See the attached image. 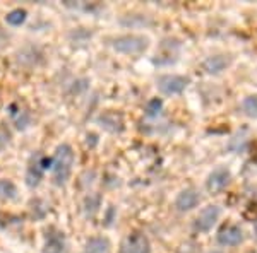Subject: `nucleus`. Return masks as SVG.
Masks as SVG:
<instances>
[{
    "instance_id": "nucleus-6",
    "label": "nucleus",
    "mask_w": 257,
    "mask_h": 253,
    "mask_svg": "<svg viewBox=\"0 0 257 253\" xmlns=\"http://www.w3.org/2000/svg\"><path fill=\"white\" fill-rule=\"evenodd\" d=\"M120 252L122 253H151V245H149L148 236L142 233H132V235L125 236L120 245Z\"/></svg>"
},
{
    "instance_id": "nucleus-1",
    "label": "nucleus",
    "mask_w": 257,
    "mask_h": 253,
    "mask_svg": "<svg viewBox=\"0 0 257 253\" xmlns=\"http://www.w3.org/2000/svg\"><path fill=\"white\" fill-rule=\"evenodd\" d=\"M76 161L74 151L69 144H60L57 147L53 158V168H51V181L57 187H66L72 174V166Z\"/></svg>"
},
{
    "instance_id": "nucleus-15",
    "label": "nucleus",
    "mask_w": 257,
    "mask_h": 253,
    "mask_svg": "<svg viewBox=\"0 0 257 253\" xmlns=\"http://www.w3.org/2000/svg\"><path fill=\"white\" fill-rule=\"evenodd\" d=\"M242 113L249 118H257V96H247L242 101Z\"/></svg>"
},
{
    "instance_id": "nucleus-12",
    "label": "nucleus",
    "mask_w": 257,
    "mask_h": 253,
    "mask_svg": "<svg viewBox=\"0 0 257 253\" xmlns=\"http://www.w3.org/2000/svg\"><path fill=\"white\" fill-rule=\"evenodd\" d=\"M98 123L103 126V128H105V130L113 132V134H115V132H122L123 130L122 116L117 115V113H112V111H108V113H105V115L100 116Z\"/></svg>"
},
{
    "instance_id": "nucleus-4",
    "label": "nucleus",
    "mask_w": 257,
    "mask_h": 253,
    "mask_svg": "<svg viewBox=\"0 0 257 253\" xmlns=\"http://www.w3.org/2000/svg\"><path fill=\"white\" fill-rule=\"evenodd\" d=\"M230 181H232V173H230L228 168L226 166L214 168V170L209 173V176H207V180H206L207 192L213 193V195H216V193L223 192L224 188L228 187Z\"/></svg>"
},
{
    "instance_id": "nucleus-18",
    "label": "nucleus",
    "mask_w": 257,
    "mask_h": 253,
    "mask_svg": "<svg viewBox=\"0 0 257 253\" xmlns=\"http://www.w3.org/2000/svg\"><path fill=\"white\" fill-rule=\"evenodd\" d=\"M31 123V118H29L28 111H21V115L17 116V120H16V125H17L19 130H24V128H28V125Z\"/></svg>"
},
{
    "instance_id": "nucleus-3",
    "label": "nucleus",
    "mask_w": 257,
    "mask_h": 253,
    "mask_svg": "<svg viewBox=\"0 0 257 253\" xmlns=\"http://www.w3.org/2000/svg\"><path fill=\"white\" fill-rule=\"evenodd\" d=\"M190 79L185 76H175V74H167L156 79V87L161 94L165 96H175L185 91V87L188 86Z\"/></svg>"
},
{
    "instance_id": "nucleus-13",
    "label": "nucleus",
    "mask_w": 257,
    "mask_h": 253,
    "mask_svg": "<svg viewBox=\"0 0 257 253\" xmlns=\"http://www.w3.org/2000/svg\"><path fill=\"white\" fill-rule=\"evenodd\" d=\"M83 253H110V241L103 236L89 238L84 245Z\"/></svg>"
},
{
    "instance_id": "nucleus-2",
    "label": "nucleus",
    "mask_w": 257,
    "mask_h": 253,
    "mask_svg": "<svg viewBox=\"0 0 257 253\" xmlns=\"http://www.w3.org/2000/svg\"><path fill=\"white\" fill-rule=\"evenodd\" d=\"M112 47L119 53L136 57V55H141L148 50L149 40L144 36H139V34H125V36H120L117 40H113Z\"/></svg>"
},
{
    "instance_id": "nucleus-19",
    "label": "nucleus",
    "mask_w": 257,
    "mask_h": 253,
    "mask_svg": "<svg viewBox=\"0 0 257 253\" xmlns=\"http://www.w3.org/2000/svg\"><path fill=\"white\" fill-rule=\"evenodd\" d=\"M209 253H221V252H209Z\"/></svg>"
},
{
    "instance_id": "nucleus-8",
    "label": "nucleus",
    "mask_w": 257,
    "mask_h": 253,
    "mask_svg": "<svg viewBox=\"0 0 257 253\" xmlns=\"http://www.w3.org/2000/svg\"><path fill=\"white\" fill-rule=\"evenodd\" d=\"M201 202V195L196 188H185L175 199V207L178 212H188V210L196 209Z\"/></svg>"
},
{
    "instance_id": "nucleus-14",
    "label": "nucleus",
    "mask_w": 257,
    "mask_h": 253,
    "mask_svg": "<svg viewBox=\"0 0 257 253\" xmlns=\"http://www.w3.org/2000/svg\"><path fill=\"white\" fill-rule=\"evenodd\" d=\"M17 199V187L11 180L0 178V200H14Z\"/></svg>"
},
{
    "instance_id": "nucleus-7",
    "label": "nucleus",
    "mask_w": 257,
    "mask_h": 253,
    "mask_svg": "<svg viewBox=\"0 0 257 253\" xmlns=\"http://www.w3.org/2000/svg\"><path fill=\"white\" fill-rule=\"evenodd\" d=\"M43 253H67V241L66 235L57 229H50L45 235Z\"/></svg>"
},
{
    "instance_id": "nucleus-11",
    "label": "nucleus",
    "mask_w": 257,
    "mask_h": 253,
    "mask_svg": "<svg viewBox=\"0 0 257 253\" xmlns=\"http://www.w3.org/2000/svg\"><path fill=\"white\" fill-rule=\"evenodd\" d=\"M43 166H41V156L33 158V161L29 163L28 171H26V185L29 188H34L40 185L41 176H43Z\"/></svg>"
},
{
    "instance_id": "nucleus-10",
    "label": "nucleus",
    "mask_w": 257,
    "mask_h": 253,
    "mask_svg": "<svg viewBox=\"0 0 257 253\" xmlns=\"http://www.w3.org/2000/svg\"><path fill=\"white\" fill-rule=\"evenodd\" d=\"M232 63V58L228 55H213V57L206 58L203 63V69L211 76H218L223 70H226Z\"/></svg>"
},
{
    "instance_id": "nucleus-5",
    "label": "nucleus",
    "mask_w": 257,
    "mask_h": 253,
    "mask_svg": "<svg viewBox=\"0 0 257 253\" xmlns=\"http://www.w3.org/2000/svg\"><path fill=\"white\" fill-rule=\"evenodd\" d=\"M221 216V209L218 206H207L204 207L199 212V216L194 221V229L199 233H207L213 229V226L216 224V221Z\"/></svg>"
},
{
    "instance_id": "nucleus-9",
    "label": "nucleus",
    "mask_w": 257,
    "mask_h": 253,
    "mask_svg": "<svg viewBox=\"0 0 257 253\" xmlns=\"http://www.w3.org/2000/svg\"><path fill=\"white\" fill-rule=\"evenodd\" d=\"M242 241H243V231L235 224L223 228L220 231V235H218V243L221 246H237Z\"/></svg>"
},
{
    "instance_id": "nucleus-17",
    "label": "nucleus",
    "mask_w": 257,
    "mask_h": 253,
    "mask_svg": "<svg viewBox=\"0 0 257 253\" xmlns=\"http://www.w3.org/2000/svg\"><path fill=\"white\" fill-rule=\"evenodd\" d=\"M161 108H163V101L159 98H153L151 101L146 105V115L148 116H158L159 111H161Z\"/></svg>"
},
{
    "instance_id": "nucleus-16",
    "label": "nucleus",
    "mask_w": 257,
    "mask_h": 253,
    "mask_svg": "<svg viewBox=\"0 0 257 253\" xmlns=\"http://www.w3.org/2000/svg\"><path fill=\"white\" fill-rule=\"evenodd\" d=\"M26 19H28V12H26L24 9H14V11L9 12V14L5 16V21H7V24H11V26L24 24Z\"/></svg>"
}]
</instances>
